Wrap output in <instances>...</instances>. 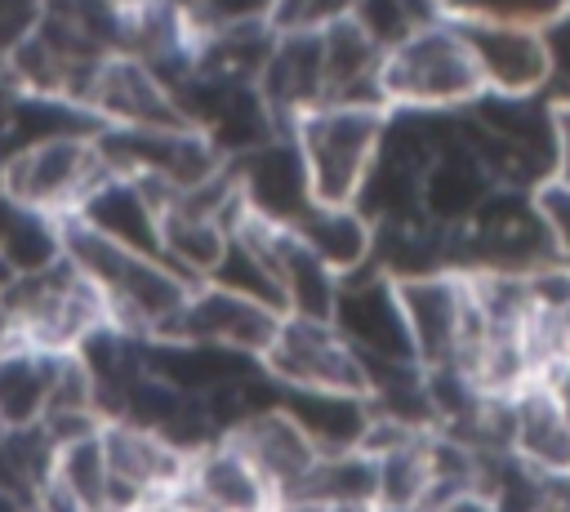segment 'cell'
Instances as JSON below:
<instances>
[{
  "mask_svg": "<svg viewBox=\"0 0 570 512\" xmlns=\"http://www.w3.org/2000/svg\"><path fill=\"white\" fill-rule=\"evenodd\" d=\"M379 89L387 111H463L485 93L468 36L450 18H432L410 40L387 49Z\"/></svg>",
  "mask_w": 570,
  "mask_h": 512,
  "instance_id": "cell-1",
  "label": "cell"
},
{
  "mask_svg": "<svg viewBox=\"0 0 570 512\" xmlns=\"http://www.w3.org/2000/svg\"><path fill=\"white\" fill-rule=\"evenodd\" d=\"M0 307L9 316V334L36 352H76L94 329L107 325V307L98 289L67 263H49L27 276H9L0 285Z\"/></svg>",
  "mask_w": 570,
  "mask_h": 512,
  "instance_id": "cell-2",
  "label": "cell"
},
{
  "mask_svg": "<svg viewBox=\"0 0 570 512\" xmlns=\"http://www.w3.org/2000/svg\"><path fill=\"white\" fill-rule=\"evenodd\" d=\"M383 138V107H316L289 125L312 205H352Z\"/></svg>",
  "mask_w": 570,
  "mask_h": 512,
  "instance_id": "cell-3",
  "label": "cell"
},
{
  "mask_svg": "<svg viewBox=\"0 0 570 512\" xmlns=\"http://www.w3.org/2000/svg\"><path fill=\"white\" fill-rule=\"evenodd\" d=\"M445 236H450V272L530 276L557 263L530 191H517V187H494L485 205L468 223L445 227Z\"/></svg>",
  "mask_w": 570,
  "mask_h": 512,
  "instance_id": "cell-4",
  "label": "cell"
},
{
  "mask_svg": "<svg viewBox=\"0 0 570 512\" xmlns=\"http://www.w3.org/2000/svg\"><path fill=\"white\" fill-rule=\"evenodd\" d=\"M102 178H111V169L102 165L94 138H49L0 156V196L58 223L76 218Z\"/></svg>",
  "mask_w": 570,
  "mask_h": 512,
  "instance_id": "cell-5",
  "label": "cell"
},
{
  "mask_svg": "<svg viewBox=\"0 0 570 512\" xmlns=\"http://www.w3.org/2000/svg\"><path fill=\"white\" fill-rule=\"evenodd\" d=\"M258 365L276 387H294V392H356L361 396L365 387L361 356L343 343V334L330 321L281 316L276 338Z\"/></svg>",
  "mask_w": 570,
  "mask_h": 512,
  "instance_id": "cell-6",
  "label": "cell"
},
{
  "mask_svg": "<svg viewBox=\"0 0 570 512\" xmlns=\"http://www.w3.org/2000/svg\"><path fill=\"white\" fill-rule=\"evenodd\" d=\"M330 325L343 334V343L361 361H414L410 329H405L401 298H396V280L370 263L361 272L338 276Z\"/></svg>",
  "mask_w": 570,
  "mask_h": 512,
  "instance_id": "cell-7",
  "label": "cell"
},
{
  "mask_svg": "<svg viewBox=\"0 0 570 512\" xmlns=\"http://www.w3.org/2000/svg\"><path fill=\"white\" fill-rule=\"evenodd\" d=\"M80 107L102 129H178L183 125L169 85L129 53H107L89 71L80 89Z\"/></svg>",
  "mask_w": 570,
  "mask_h": 512,
  "instance_id": "cell-8",
  "label": "cell"
},
{
  "mask_svg": "<svg viewBox=\"0 0 570 512\" xmlns=\"http://www.w3.org/2000/svg\"><path fill=\"white\" fill-rule=\"evenodd\" d=\"M276 325H281V312H272L263 303H249L218 285H191L183 316L174 325V338L205 343V347H218V352H232L245 361H263V352L276 338Z\"/></svg>",
  "mask_w": 570,
  "mask_h": 512,
  "instance_id": "cell-9",
  "label": "cell"
},
{
  "mask_svg": "<svg viewBox=\"0 0 570 512\" xmlns=\"http://www.w3.org/2000/svg\"><path fill=\"white\" fill-rule=\"evenodd\" d=\"M98 441H102V463H107L111 512H129L142 499L169 494L183 476L187 454H178L169 441H160L147 427L111 419V423L98 427Z\"/></svg>",
  "mask_w": 570,
  "mask_h": 512,
  "instance_id": "cell-10",
  "label": "cell"
},
{
  "mask_svg": "<svg viewBox=\"0 0 570 512\" xmlns=\"http://www.w3.org/2000/svg\"><path fill=\"white\" fill-rule=\"evenodd\" d=\"M223 441L236 445V454L258 472V481H263L276 499H289V494L307 481V472L316 467V459H321V454L312 450V441L294 427V419H289L276 401L254 405L249 414H240Z\"/></svg>",
  "mask_w": 570,
  "mask_h": 512,
  "instance_id": "cell-11",
  "label": "cell"
},
{
  "mask_svg": "<svg viewBox=\"0 0 570 512\" xmlns=\"http://www.w3.org/2000/svg\"><path fill=\"white\" fill-rule=\"evenodd\" d=\"M396 298H401L414 361L423 370L450 365L459 352V338H463V321H468L463 276L459 272H432V276L396 280Z\"/></svg>",
  "mask_w": 570,
  "mask_h": 512,
  "instance_id": "cell-12",
  "label": "cell"
},
{
  "mask_svg": "<svg viewBox=\"0 0 570 512\" xmlns=\"http://www.w3.org/2000/svg\"><path fill=\"white\" fill-rule=\"evenodd\" d=\"M227 165H232L236 196H240L245 214L294 227L312 209V187H307V174H303V160H298L289 134H281V138L263 142L258 151L227 160Z\"/></svg>",
  "mask_w": 570,
  "mask_h": 512,
  "instance_id": "cell-13",
  "label": "cell"
},
{
  "mask_svg": "<svg viewBox=\"0 0 570 512\" xmlns=\"http://www.w3.org/2000/svg\"><path fill=\"white\" fill-rule=\"evenodd\" d=\"M174 494L191 512H272L276 494L258 481V472L236 454L232 441H209L187 454Z\"/></svg>",
  "mask_w": 570,
  "mask_h": 512,
  "instance_id": "cell-14",
  "label": "cell"
},
{
  "mask_svg": "<svg viewBox=\"0 0 570 512\" xmlns=\"http://www.w3.org/2000/svg\"><path fill=\"white\" fill-rule=\"evenodd\" d=\"M258 98L272 111L276 129L289 134V125L316 107H325V67H321V31H276L272 53L258 76Z\"/></svg>",
  "mask_w": 570,
  "mask_h": 512,
  "instance_id": "cell-15",
  "label": "cell"
},
{
  "mask_svg": "<svg viewBox=\"0 0 570 512\" xmlns=\"http://www.w3.org/2000/svg\"><path fill=\"white\" fill-rule=\"evenodd\" d=\"M508 454L539 476H570V427L552 378H530L508 396Z\"/></svg>",
  "mask_w": 570,
  "mask_h": 512,
  "instance_id": "cell-16",
  "label": "cell"
},
{
  "mask_svg": "<svg viewBox=\"0 0 570 512\" xmlns=\"http://www.w3.org/2000/svg\"><path fill=\"white\" fill-rule=\"evenodd\" d=\"M485 93L499 98H543V45L534 27L503 22H459Z\"/></svg>",
  "mask_w": 570,
  "mask_h": 512,
  "instance_id": "cell-17",
  "label": "cell"
},
{
  "mask_svg": "<svg viewBox=\"0 0 570 512\" xmlns=\"http://www.w3.org/2000/svg\"><path fill=\"white\" fill-rule=\"evenodd\" d=\"M321 67H325V102H334V107H383V89H379L383 49L352 18L330 22L321 31Z\"/></svg>",
  "mask_w": 570,
  "mask_h": 512,
  "instance_id": "cell-18",
  "label": "cell"
},
{
  "mask_svg": "<svg viewBox=\"0 0 570 512\" xmlns=\"http://www.w3.org/2000/svg\"><path fill=\"white\" fill-rule=\"evenodd\" d=\"M494 191L490 174L481 169V160L463 147V138H454L450 147H441L432 156V165L423 169V183H419V209L423 218H432L436 227H459L468 223L485 196Z\"/></svg>",
  "mask_w": 570,
  "mask_h": 512,
  "instance_id": "cell-19",
  "label": "cell"
},
{
  "mask_svg": "<svg viewBox=\"0 0 570 512\" xmlns=\"http://www.w3.org/2000/svg\"><path fill=\"white\" fill-rule=\"evenodd\" d=\"M85 227H94L98 236L138 249V254H156L160 258V205L129 178H102L89 200L76 214Z\"/></svg>",
  "mask_w": 570,
  "mask_h": 512,
  "instance_id": "cell-20",
  "label": "cell"
},
{
  "mask_svg": "<svg viewBox=\"0 0 570 512\" xmlns=\"http://www.w3.org/2000/svg\"><path fill=\"white\" fill-rule=\"evenodd\" d=\"M276 405L294 419V427L312 441L316 454H343V450H361L365 432H370V405L356 392H294V387H276Z\"/></svg>",
  "mask_w": 570,
  "mask_h": 512,
  "instance_id": "cell-21",
  "label": "cell"
},
{
  "mask_svg": "<svg viewBox=\"0 0 570 512\" xmlns=\"http://www.w3.org/2000/svg\"><path fill=\"white\" fill-rule=\"evenodd\" d=\"M370 267H379L392 280H414L432 272H450V236L432 218H396V223H374V245H370Z\"/></svg>",
  "mask_w": 570,
  "mask_h": 512,
  "instance_id": "cell-22",
  "label": "cell"
},
{
  "mask_svg": "<svg viewBox=\"0 0 570 512\" xmlns=\"http://www.w3.org/2000/svg\"><path fill=\"white\" fill-rule=\"evenodd\" d=\"M294 236L321 258V267H330L334 276L361 272L370 263V245H374V227L356 205H312L298 223Z\"/></svg>",
  "mask_w": 570,
  "mask_h": 512,
  "instance_id": "cell-23",
  "label": "cell"
},
{
  "mask_svg": "<svg viewBox=\"0 0 570 512\" xmlns=\"http://www.w3.org/2000/svg\"><path fill=\"white\" fill-rule=\"evenodd\" d=\"M232 232L218 218L187 214V209H160V263H169L187 285H205L227 249Z\"/></svg>",
  "mask_w": 570,
  "mask_h": 512,
  "instance_id": "cell-24",
  "label": "cell"
},
{
  "mask_svg": "<svg viewBox=\"0 0 570 512\" xmlns=\"http://www.w3.org/2000/svg\"><path fill=\"white\" fill-rule=\"evenodd\" d=\"M49 383H53V352L9 343L0 352V432L36 427L45 419Z\"/></svg>",
  "mask_w": 570,
  "mask_h": 512,
  "instance_id": "cell-25",
  "label": "cell"
},
{
  "mask_svg": "<svg viewBox=\"0 0 570 512\" xmlns=\"http://www.w3.org/2000/svg\"><path fill=\"white\" fill-rule=\"evenodd\" d=\"M276 31L267 22L258 27H232V31H214V36H196V76L223 80V85H258L263 62L272 53Z\"/></svg>",
  "mask_w": 570,
  "mask_h": 512,
  "instance_id": "cell-26",
  "label": "cell"
},
{
  "mask_svg": "<svg viewBox=\"0 0 570 512\" xmlns=\"http://www.w3.org/2000/svg\"><path fill=\"white\" fill-rule=\"evenodd\" d=\"M62 258V223L9 205V218L0 227V276H27Z\"/></svg>",
  "mask_w": 570,
  "mask_h": 512,
  "instance_id": "cell-27",
  "label": "cell"
},
{
  "mask_svg": "<svg viewBox=\"0 0 570 512\" xmlns=\"http://www.w3.org/2000/svg\"><path fill=\"white\" fill-rule=\"evenodd\" d=\"M49 476H53V441L45 436L40 423L0 432V490H9L13 499L31 508V499L40 494Z\"/></svg>",
  "mask_w": 570,
  "mask_h": 512,
  "instance_id": "cell-28",
  "label": "cell"
},
{
  "mask_svg": "<svg viewBox=\"0 0 570 512\" xmlns=\"http://www.w3.org/2000/svg\"><path fill=\"white\" fill-rule=\"evenodd\" d=\"M53 481L85 508V512H111V490H107V463H102V441L98 432L76 436L53 450Z\"/></svg>",
  "mask_w": 570,
  "mask_h": 512,
  "instance_id": "cell-29",
  "label": "cell"
},
{
  "mask_svg": "<svg viewBox=\"0 0 570 512\" xmlns=\"http://www.w3.org/2000/svg\"><path fill=\"white\" fill-rule=\"evenodd\" d=\"M205 285H218V289H227V294H240V298L263 303V307H272V312L285 316V298H281V285H276L272 267H267L263 254H258L254 245H245L240 236L227 240V249H223V258H218V267H214V276H209Z\"/></svg>",
  "mask_w": 570,
  "mask_h": 512,
  "instance_id": "cell-30",
  "label": "cell"
},
{
  "mask_svg": "<svg viewBox=\"0 0 570 512\" xmlns=\"http://www.w3.org/2000/svg\"><path fill=\"white\" fill-rule=\"evenodd\" d=\"M432 18H441L432 4H423V0H356V9H352V22L387 53V49H396L401 40H410L423 22H432Z\"/></svg>",
  "mask_w": 570,
  "mask_h": 512,
  "instance_id": "cell-31",
  "label": "cell"
},
{
  "mask_svg": "<svg viewBox=\"0 0 570 512\" xmlns=\"http://www.w3.org/2000/svg\"><path fill=\"white\" fill-rule=\"evenodd\" d=\"M570 0H441V18L450 22H503V27H548L566 13Z\"/></svg>",
  "mask_w": 570,
  "mask_h": 512,
  "instance_id": "cell-32",
  "label": "cell"
},
{
  "mask_svg": "<svg viewBox=\"0 0 570 512\" xmlns=\"http://www.w3.org/2000/svg\"><path fill=\"white\" fill-rule=\"evenodd\" d=\"M191 36H214L232 27H272V4L276 0H178Z\"/></svg>",
  "mask_w": 570,
  "mask_h": 512,
  "instance_id": "cell-33",
  "label": "cell"
},
{
  "mask_svg": "<svg viewBox=\"0 0 570 512\" xmlns=\"http://www.w3.org/2000/svg\"><path fill=\"white\" fill-rule=\"evenodd\" d=\"M543 45V98L570 102V9L557 13L548 27H539Z\"/></svg>",
  "mask_w": 570,
  "mask_h": 512,
  "instance_id": "cell-34",
  "label": "cell"
},
{
  "mask_svg": "<svg viewBox=\"0 0 570 512\" xmlns=\"http://www.w3.org/2000/svg\"><path fill=\"white\" fill-rule=\"evenodd\" d=\"M530 200H534V214H539L543 236L552 245V258L570 267V187L557 183V178H548V183H539L530 191Z\"/></svg>",
  "mask_w": 570,
  "mask_h": 512,
  "instance_id": "cell-35",
  "label": "cell"
},
{
  "mask_svg": "<svg viewBox=\"0 0 570 512\" xmlns=\"http://www.w3.org/2000/svg\"><path fill=\"white\" fill-rule=\"evenodd\" d=\"M356 0H276L272 31H325L330 22L352 18Z\"/></svg>",
  "mask_w": 570,
  "mask_h": 512,
  "instance_id": "cell-36",
  "label": "cell"
},
{
  "mask_svg": "<svg viewBox=\"0 0 570 512\" xmlns=\"http://www.w3.org/2000/svg\"><path fill=\"white\" fill-rule=\"evenodd\" d=\"M45 0H0V67L36 36Z\"/></svg>",
  "mask_w": 570,
  "mask_h": 512,
  "instance_id": "cell-37",
  "label": "cell"
},
{
  "mask_svg": "<svg viewBox=\"0 0 570 512\" xmlns=\"http://www.w3.org/2000/svg\"><path fill=\"white\" fill-rule=\"evenodd\" d=\"M552 178L570 187V102H552Z\"/></svg>",
  "mask_w": 570,
  "mask_h": 512,
  "instance_id": "cell-38",
  "label": "cell"
},
{
  "mask_svg": "<svg viewBox=\"0 0 570 512\" xmlns=\"http://www.w3.org/2000/svg\"><path fill=\"white\" fill-rule=\"evenodd\" d=\"M530 512H570V481L566 476H548V485H543V494H539V503Z\"/></svg>",
  "mask_w": 570,
  "mask_h": 512,
  "instance_id": "cell-39",
  "label": "cell"
},
{
  "mask_svg": "<svg viewBox=\"0 0 570 512\" xmlns=\"http://www.w3.org/2000/svg\"><path fill=\"white\" fill-rule=\"evenodd\" d=\"M423 512H490V503L476 490H459V494H445V499L428 503Z\"/></svg>",
  "mask_w": 570,
  "mask_h": 512,
  "instance_id": "cell-40",
  "label": "cell"
},
{
  "mask_svg": "<svg viewBox=\"0 0 570 512\" xmlns=\"http://www.w3.org/2000/svg\"><path fill=\"white\" fill-rule=\"evenodd\" d=\"M129 512H191V508H187V503H183V499L169 490V494H156V499H142V503H134Z\"/></svg>",
  "mask_w": 570,
  "mask_h": 512,
  "instance_id": "cell-41",
  "label": "cell"
},
{
  "mask_svg": "<svg viewBox=\"0 0 570 512\" xmlns=\"http://www.w3.org/2000/svg\"><path fill=\"white\" fill-rule=\"evenodd\" d=\"M552 387H557V401H561V414H566V427H570V374H557Z\"/></svg>",
  "mask_w": 570,
  "mask_h": 512,
  "instance_id": "cell-42",
  "label": "cell"
},
{
  "mask_svg": "<svg viewBox=\"0 0 570 512\" xmlns=\"http://www.w3.org/2000/svg\"><path fill=\"white\" fill-rule=\"evenodd\" d=\"M316 512H379V503H316Z\"/></svg>",
  "mask_w": 570,
  "mask_h": 512,
  "instance_id": "cell-43",
  "label": "cell"
},
{
  "mask_svg": "<svg viewBox=\"0 0 570 512\" xmlns=\"http://www.w3.org/2000/svg\"><path fill=\"white\" fill-rule=\"evenodd\" d=\"M13 93H18V89H13V85L4 80V71H0V129H4V120H9V107H13Z\"/></svg>",
  "mask_w": 570,
  "mask_h": 512,
  "instance_id": "cell-44",
  "label": "cell"
},
{
  "mask_svg": "<svg viewBox=\"0 0 570 512\" xmlns=\"http://www.w3.org/2000/svg\"><path fill=\"white\" fill-rule=\"evenodd\" d=\"M0 512H27V503H22V499H13L9 490H0Z\"/></svg>",
  "mask_w": 570,
  "mask_h": 512,
  "instance_id": "cell-45",
  "label": "cell"
},
{
  "mask_svg": "<svg viewBox=\"0 0 570 512\" xmlns=\"http://www.w3.org/2000/svg\"><path fill=\"white\" fill-rule=\"evenodd\" d=\"M13 343V334H9V316H4V307H0V352Z\"/></svg>",
  "mask_w": 570,
  "mask_h": 512,
  "instance_id": "cell-46",
  "label": "cell"
},
{
  "mask_svg": "<svg viewBox=\"0 0 570 512\" xmlns=\"http://www.w3.org/2000/svg\"><path fill=\"white\" fill-rule=\"evenodd\" d=\"M566 481H570V476H566Z\"/></svg>",
  "mask_w": 570,
  "mask_h": 512,
  "instance_id": "cell-47",
  "label": "cell"
}]
</instances>
